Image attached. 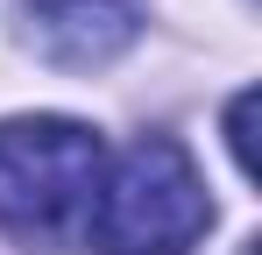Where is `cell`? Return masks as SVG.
<instances>
[{
    "mask_svg": "<svg viewBox=\"0 0 262 255\" xmlns=\"http://www.w3.org/2000/svg\"><path fill=\"white\" fill-rule=\"evenodd\" d=\"M213 227L206 177L170 135H135L128 156L99 177L92 199V241L106 255H184Z\"/></svg>",
    "mask_w": 262,
    "mask_h": 255,
    "instance_id": "obj_2",
    "label": "cell"
},
{
    "mask_svg": "<svg viewBox=\"0 0 262 255\" xmlns=\"http://www.w3.org/2000/svg\"><path fill=\"white\" fill-rule=\"evenodd\" d=\"M29 36L64 71H99L142 36L135 0H29Z\"/></svg>",
    "mask_w": 262,
    "mask_h": 255,
    "instance_id": "obj_3",
    "label": "cell"
},
{
    "mask_svg": "<svg viewBox=\"0 0 262 255\" xmlns=\"http://www.w3.org/2000/svg\"><path fill=\"white\" fill-rule=\"evenodd\" d=\"M106 142L64 114L0 121V227L29 248H64L92 227Z\"/></svg>",
    "mask_w": 262,
    "mask_h": 255,
    "instance_id": "obj_1",
    "label": "cell"
}]
</instances>
